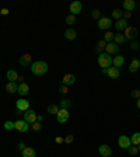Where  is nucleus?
Instances as JSON below:
<instances>
[{"instance_id": "1", "label": "nucleus", "mask_w": 140, "mask_h": 157, "mask_svg": "<svg viewBox=\"0 0 140 157\" xmlns=\"http://www.w3.org/2000/svg\"><path fill=\"white\" fill-rule=\"evenodd\" d=\"M48 69H49L48 63L44 62V60H36V62H34L31 65V72L35 76H44L48 72Z\"/></svg>"}, {"instance_id": "2", "label": "nucleus", "mask_w": 140, "mask_h": 157, "mask_svg": "<svg viewBox=\"0 0 140 157\" xmlns=\"http://www.w3.org/2000/svg\"><path fill=\"white\" fill-rule=\"evenodd\" d=\"M98 65L101 66L102 69L111 67V65H112V56L108 55V53H105V52L100 53V55H98Z\"/></svg>"}, {"instance_id": "3", "label": "nucleus", "mask_w": 140, "mask_h": 157, "mask_svg": "<svg viewBox=\"0 0 140 157\" xmlns=\"http://www.w3.org/2000/svg\"><path fill=\"white\" fill-rule=\"evenodd\" d=\"M16 108L17 114H24L27 109H29V101H27L25 98H20L16 101Z\"/></svg>"}, {"instance_id": "4", "label": "nucleus", "mask_w": 140, "mask_h": 157, "mask_svg": "<svg viewBox=\"0 0 140 157\" xmlns=\"http://www.w3.org/2000/svg\"><path fill=\"white\" fill-rule=\"evenodd\" d=\"M69 118H70V112L69 109H59V112L56 114V119H58L59 124H66L69 121Z\"/></svg>"}, {"instance_id": "5", "label": "nucleus", "mask_w": 140, "mask_h": 157, "mask_svg": "<svg viewBox=\"0 0 140 157\" xmlns=\"http://www.w3.org/2000/svg\"><path fill=\"white\" fill-rule=\"evenodd\" d=\"M125 38H126V41H133L134 38L137 36V28L133 25H127V28L125 29Z\"/></svg>"}, {"instance_id": "6", "label": "nucleus", "mask_w": 140, "mask_h": 157, "mask_svg": "<svg viewBox=\"0 0 140 157\" xmlns=\"http://www.w3.org/2000/svg\"><path fill=\"white\" fill-rule=\"evenodd\" d=\"M112 18H109V17H101V18L98 20V28L100 29H108L112 27Z\"/></svg>"}, {"instance_id": "7", "label": "nucleus", "mask_w": 140, "mask_h": 157, "mask_svg": "<svg viewBox=\"0 0 140 157\" xmlns=\"http://www.w3.org/2000/svg\"><path fill=\"white\" fill-rule=\"evenodd\" d=\"M14 129L18 131V132H21V133H25V132L29 129V124L25 122L24 119H20V121L14 122Z\"/></svg>"}, {"instance_id": "8", "label": "nucleus", "mask_w": 140, "mask_h": 157, "mask_svg": "<svg viewBox=\"0 0 140 157\" xmlns=\"http://www.w3.org/2000/svg\"><path fill=\"white\" fill-rule=\"evenodd\" d=\"M118 144L121 149H129L132 146V142H131V137H127L126 135H121L118 137Z\"/></svg>"}, {"instance_id": "9", "label": "nucleus", "mask_w": 140, "mask_h": 157, "mask_svg": "<svg viewBox=\"0 0 140 157\" xmlns=\"http://www.w3.org/2000/svg\"><path fill=\"white\" fill-rule=\"evenodd\" d=\"M36 112L34 111V109H27L25 112H24V121L28 122V124H34V122H36Z\"/></svg>"}, {"instance_id": "10", "label": "nucleus", "mask_w": 140, "mask_h": 157, "mask_svg": "<svg viewBox=\"0 0 140 157\" xmlns=\"http://www.w3.org/2000/svg\"><path fill=\"white\" fill-rule=\"evenodd\" d=\"M105 53H108V55H118L119 53V45H116L115 42H109L107 44V46H105Z\"/></svg>"}, {"instance_id": "11", "label": "nucleus", "mask_w": 140, "mask_h": 157, "mask_svg": "<svg viewBox=\"0 0 140 157\" xmlns=\"http://www.w3.org/2000/svg\"><path fill=\"white\" fill-rule=\"evenodd\" d=\"M81 9H83V4H81V2H78V0H74V2L70 3V14H73V16L80 13Z\"/></svg>"}, {"instance_id": "12", "label": "nucleus", "mask_w": 140, "mask_h": 157, "mask_svg": "<svg viewBox=\"0 0 140 157\" xmlns=\"http://www.w3.org/2000/svg\"><path fill=\"white\" fill-rule=\"evenodd\" d=\"M98 153L101 154L102 157H111L112 149L108 146V144H101V146L98 147Z\"/></svg>"}, {"instance_id": "13", "label": "nucleus", "mask_w": 140, "mask_h": 157, "mask_svg": "<svg viewBox=\"0 0 140 157\" xmlns=\"http://www.w3.org/2000/svg\"><path fill=\"white\" fill-rule=\"evenodd\" d=\"M112 65H114V67H116V69L122 67V66L125 65V56L115 55L114 58H112Z\"/></svg>"}, {"instance_id": "14", "label": "nucleus", "mask_w": 140, "mask_h": 157, "mask_svg": "<svg viewBox=\"0 0 140 157\" xmlns=\"http://www.w3.org/2000/svg\"><path fill=\"white\" fill-rule=\"evenodd\" d=\"M76 83V76L74 75H70V73H67V75H65L62 77V84L63 86H72Z\"/></svg>"}, {"instance_id": "15", "label": "nucleus", "mask_w": 140, "mask_h": 157, "mask_svg": "<svg viewBox=\"0 0 140 157\" xmlns=\"http://www.w3.org/2000/svg\"><path fill=\"white\" fill-rule=\"evenodd\" d=\"M17 93H18V94L21 95V97H25V95L29 93V87H28V84H27L25 82H24V83H20Z\"/></svg>"}, {"instance_id": "16", "label": "nucleus", "mask_w": 140, "mask_h": 157, "mask_svg": "<svg viewBox=\"0 0 140 157\" xmlns=\"http://www.w3.org/2000/svg\"><path fill=\"white\" fill-rule=\"evenodd\" d=\"M32 56L29 55V53H25V55H23L21 58H20V65L21 66H31L32 65Z\"/></svg>"}, {"instance_id": "17", "label": "nucleus", "mask_w": 140, "mask_h": 157, "mask_svg": "<svg viewBox=\"0 0 140 157\" xmlns=\"http://www.w3.org/2000/svg\"><path fill=\"white\" fill-rule=\"evenodd\" d=\"M6 77H7V80H9L10 83H16L17 80H18V73L16 72V70H7V73H6Z\"/></svg>"}, {"instance_id": "18", "label": "nucleus", "mask_w": 140, "mask_h": 157, "mask_svg": "<svg viewBox=\"0 0 140 157\" xmlns=\"http://www.w3.org/2000/svg\"><path fill=\"white\" fill-rule=\"evenodd\" d=\"M107 76L109 78H118L119 76H121V72H119V69L116 67H108V72H107Z\"/></svg>"}, {"instance_id": "19", "label": "nucleus", "mask_w": 140, "mask_h": 157, "mask_svg": "<svg viewBox=\"0 0 140 157\" xmlns=\"http://www.w3.org/2000/svg\"><path fill=\"white\" fill-rule=\"evenodd\" d=\"M123 9L129 13H132L134 9H136V2L134 0H125L123 2Z\"/></svg>"}, {"instance_id": "20", "label": "nucleus", "mask_w": 140, "mask_h": 157, "mask_svg": "<svg viewBox=\"0 0 140 157\" xmlns=\"http://www.w3.org/2000/svg\"><path fill=\"white\" fill-rule=\"evenodd\" d=\"M115 28H116L118 31H123V29H126L127 28V20L121 18V20H118V21H115Z\"/></svg>"}, {"instance_id": "21", "label": "nucleus", "mask_w": 140, "mask_h": 157, "mask_svg": "<svg viewBox=\"0 0 140 157\" xmlns=\"http://www.w3.org/2000/svg\"><path fill=\"white\" fill-rule=\"evenodd\" d=\"M76 36H77V31L73 28H67L65 31V38L67 39V41H73V39H76Z\"/></svg>"}, {"instance_id": "22", "label": "nucleus", "mask_w": 140, "mask_h": 157, "mask_svg": "<svg viewBox=\"0 0 140 157\" xmlns=\"http://www.w3.org/2000/svg\"><path fill=\"white\" fill-rule=\"evenodd\" d=\"M139 67H140V60L139 59H133V60L131 62V65H129V72L134 73V72L139 70Z\"/></svg>"}, {"instance_id": "23", "label": "nucleus", "mask_w": 140, "mask_h": 157, "mask_svg": "<svg viewBox=\"0 0 140 157\" xmlns=\"http://www.w3.org/2000/svg\"><path fill=\"white\" fill-rule=\"evenodd\" d=\"M21 153H23V157H36V151L32 147H25Z\"/></svg>"}, {"instance_id": "24", "label": "nucleus", "mask_w": 140, "mask_h": 157, "mask_svg": "<svg viewBox=\"0 0 140 157\" xmlns=\"http://www.w3.org/2000/svg\"><path fill=\"white\" fill-rule=\"evenodd\" d=\"M17 90H18V84H16V83H7L6 84V91L9 93V94H14V93H17Z\"/></svg>"}, {"instance_id": "25", "label": "nucleus", "mask_w": 140, "mask_h": 157, "mask_svg": "<svg viewBox=\"0 0 140 157\" xmlns=\"http://www.w3.org/2000/svg\"><path fill=\"white\" fill-rule=\"evenodd\" d=\"M114 42L116 44V45H122V44L126 42V38H125L123 34H115V36H114Z\"/></svg>"}, {"instance_id": "26", "label": "nucleus", "mask_w": 140, "mask_h": 157, "mask_svg": "<svg viewBox=\"0 0 140 157\" xmlns=\"http://www.w3.org/2000/svg\"><path fill=\"white\" fill-rule=\"evenodd\" d=\"M112 18H115V21L123 18V11H122V10H119V9H115L114 11H112Z\"/></svg>"}, {"instance_id": "27", "label": "nucleus", "mask_w": 140, "mask_h": 157, "mask_svg": "<svg viewBox=\"0 0 140 157\" xmlns=\"http://www.w3.org/2000/svg\"><path fill=\"white\" fill-rule=\"evenodd\" d=\"M131 142H132V146H137V144H140V132H136V133L132 135Z\"/></svg>"}, {"instance_id": "28", "label": "nucleus", "mask_w": 140, "mask_h": 157, "mask_svg": "<svg viewBox=\"0 0 140 157\" xmlns=\"http://www.w3.org/2000/svg\"><path fill=\"white\" fill-rule=\"evenodd\" d=\"M59 109H60V108H59L56 104H51V105H48V114L56 115V114L59 112Z\"/></svg>"}, {"instance_id": "29", "label": "nucleus", "mask_w": 140, "mask_h": 157, "mask_svg": "<svg viewBox=\"0 0 140 157\" xmlns=\"http://www.w3.org/2000/svg\"><path fill=\"white\" fill-rule=\"evenodd\" d=\"M114 36H115L114 33H111V31H107V33H105V35H104V41L107 44L114 42Z\"/></svg>"}, {"instance_id": "30", "label": "nucleus", "mask_w": 140, "mask_h": 157, "mask_svg": "<svg viewBox=\"0 0 140 157\" xmlns=\"http://www.w3.org/2000/svg\"><path fill=\"white\" fill-rule=\"evenodd\" d=\"M70 107H72V101H70V100L63 98L62 101H60V108H62V109H69Z\"/></svg>"}, {"instance_id": "31", "label": "nucleus", "mask_w": 140, "mask_h": 157, "mask_svg": "<svg viewBox=\"0 0 140 157\" xmlns=\"http://www.w3.org/2000/svg\"><path fill=\"white\" fill-rule=\"evenodd\" d=\"M74 23H76V16H73V14H69V16L66 17V24H67V25H73Z\"/></svg>"}, {"instance_id": "32", "label": "nucleus", "mask_w": 140, "mask_h": 157, "mask_svg": "<svg viewBox=\"0 0 140 157\" xmlns=\"http://www.w3.org/2000/svg\"><path fill=\"white\" fill-rule=\"evenodd\" d=\"M31 128H32V131H35V132H39L41 129H42V124L41 122H34V124H31Z\"/></svg>"}, {"instance_id": "33", "label": "nucleus", "mask_w": 140, "mask_h": 157, "mask_svg": "<svg viewBox=\"0 0 140 157\" xmlns=\"http://www.w3.org/2000/svg\"><path fill=\"white\" fill-rule=\"evenodd\" d=\"M105 46H107V42H105L104 39H101V41L98 42V46H97V52L102 53V49H105Z\"/></svg>"}, {"instance_id": "34", "label": "nucleus", "mask_w": 140, "mask_h": 157, "mask_svg": "<svg viewBox=\"0 0 140 157\" xmlns=\"http://www.w3.org/2000/svg\"><path fill=\"white\" fill-rule=\"evenodd\" d=\"M91 16H93V18L100 20V18H101V11H100L98 9H94V10L91 11Z\"/></svg>"}, {"instance_id": "35", "label": "nucleus", "mask_w": 140, "mask_h": 157, "mask_svg": "<svg viewBox=\"0 0 140 157\" xmlns=\"http://www.w3.org/2000/svg\"><path fill=\"white\" fill-rule=\"evenodd\" d=\"M127 153L131 154V156H134V154L139 153V150H137V146H131L129 149H127Z\"/></svg>"}, {"instance_id": "36", "label": "nucleus", "mask_w": 140, "mask_h": 157, "mask_svg": "<svg viewBox=\"0 0 140 157\" xmlns=\"http://www.w3.org/2000/svg\"><path fill=\"white\" fill-rule=\"evenodd\" d=\"M4 129H7V131H10V129H14V122L7 121L6 124H4Z\"/></svg>"}, {"instance_id": "37", "label": "nucleus", "mask_w": 140, "mask_h": 157, "mask_svg": "<svg viewBox=\"0 0 140 157\" xmlns=\"http://www.w3.org/2000/svg\"><path fill=\"white\" fill-rule=\"evenodd\" d=\"M131 49H132V51H137V49H140V42L133 41V42L131 44Z\"/></svg>"}, {"instance_id": "38", "label": "nucleus", "mask_w": 140, "mask_h": 157, "mask_svg": "<svg viewBox=\"0 0 140 157\" xmlns=\"http://www.w3.org/2000/svg\"><path fill=\"white\" fill-rule=\"evenodd\" d=\"M131 95L133 98H136V100H139V98H140V90H133V91L131 93Z\"/></svg>"}, {"instance_id": "39", "label": "nucleus", "mask_w": 140, "mask_h": 157, "mask_svg": "<svg viewBox=\"0 0 140 157\" xmlns=\"http://www.w3.org/2000/svg\"><path fill=\"white\" fill-rule=\"evenodd\" d=\"M74 140V136H73V135H67V136L65 137V143H72V142Z\"/></svg>"}, {"instance_id": "40", "label": "nucleus", "mask_w": 140, "mask_h": 157, "mask_svg": "<svg viewBox=\"0 0 140 157\" xmlns=\"http://www.w3.org/2000/svg\"><path fill=\"white\" fill-rule=\"evenodd\" d=\"M69 90H67V86H60V87H59V93H60V94H66V93H67Z\"/></svg>"}, {"instance_id": "41", "label": "nucleus", "mask_w": 140, "mask_h": 157, "mask_svg": "<svg viewBox=\"0 0 140 157\" xmlns=\"http://www.w3.org/2000/svg\"><path fill=\"white\" fill-rule=\"evenodd\" d=\"M9 13H10L9 9H2V10H0V14H2V16H7Z\"/></svg>"}, {"instance_id": "42", "label": "nucleus", "mask_w": 140, "mask_h": 157, "mask_svg": "<svg viewBox=\"0 0 140 157\" xmlns=\"http://www.w3.org/2000/svg\"><path fill=\"white\" fill-rule=\"evenodd\" d=\"M131 16H132V13H129V11H123V18H125V20L131 18Z\"/></svg>"}, {"instance_id": "43", "label": "nucleus", "mask_w": 140, "mask_h": 157, "mask_svg": "<svg viewBox=\"0 0 140 157\" xmlns=\"http://www.w3.org/2000/svg\"><path fill=\"white\" fill-rule=\"evenodd\" d=\"M55 142H56V143H63V142H65V139H63L62 136H58V137L55 139Z\"/></svg>"}, {"instance_id": "44", "label": "nucleus", "mask_w": 140, "mask_h": 157, "mask_svg": "<svg viewBox=\"0 0 140 157\" xmlns=\"http://www.w3.org/2000/svg\"><path fill=\"white\" fill-rule=\"evenodd\" d=\"M18 149H20V150H21V151H23L24 149H25V143H23V142H21V143L18 144Z\"/></svg>"}, {"instance_id": "45", "label": "nucleus", "mask_w": 140, "mask_h": 157, "mask_svg": "<svg viewBox=\"0 0 140 157\" xmlns=\"http://www.w3.org/2000/svg\"><path fill=\"white\" fill-rule=\"evenodd\" d=\"M136 105H137V108H139V109H140V98H139V100H137V101H136Z\"/></svg>"}, {"instance_id": "46", "label": "nucleus", "mask_w": 140, "mask_h": 157, "mask_svg": "<svg viewBox=\"0 0 140 157\" xmlns=\"http://www.w3.org/2000/svg\"><path fill=\"white\" fill-rule=\"evenodd\" d=\"M137 150H139V151H140V144H137Z\"/></svg>"}, {"instance_id": "47", "label": "nucleus", "mask_w": 140, "mask_h": 157, "mask_svg": "<svg viewBox=\"0 0 140 157\" xmlns=\"http://www.w3.org/2000/svg\"><path fill=\"white\" fill-rule=\"evenodd\" d=\"M139 115H140V114H139Z\"/></svg>"}]
</instances>
